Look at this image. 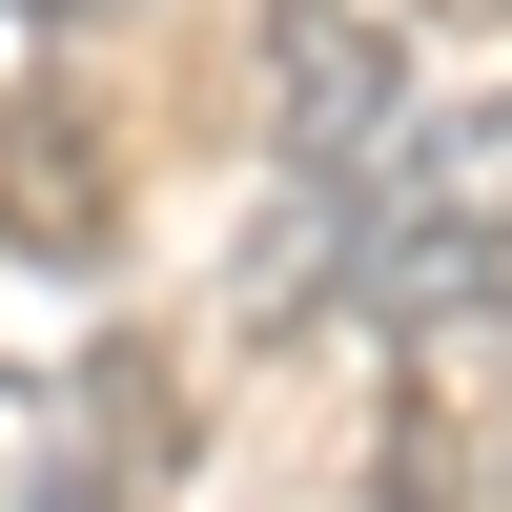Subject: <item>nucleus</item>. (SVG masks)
Listing matches in <instances>:
<instances>
[{
    "instance_id": "f03ea898",
    "label": "nucleus",
    "mask_w": 512,
    "mask_h": 512,
    "mask_svg": "<svg viewBox=\"0 0 512 512\" xmlns=\"http://www.w3.org/2000/svg\"><path fill=\"white\" fill-rule=\"evenodd\" d=\"M267 144H287V185H390V164L431 144L410 21H369V0H267Z\"/></svg>"
},
{
    "instance_id": "f257e3e1",
    "label": "nucleus",
    "mask_w": 512,
    "mask_h": 512,
    "mask_svg": "<svg viewBox=\"0 0 512 512\" xmlns=\"http://www.w3.org/2000/svg\"><path fill=\"white\" fill-rule=\"evenodd\" d=\"M0 512H185V369L144 328L0 369Z\"/></svg>"
},
{
    "instance_id": "7ed1b4c3",
    "label": "nucleus",
    "mask_w": 512,
    "mask_h": 512,
    "mask_svg": "<svg viewBox=\"0 0 512 512\" xmlns=\"http://www.w3.org/2000/svg\"><path fill=\"white\" fill-rule=\"evenodd\" d=\"M431 21H512V0H431Z\"/></svg>"
}]
</instances>
